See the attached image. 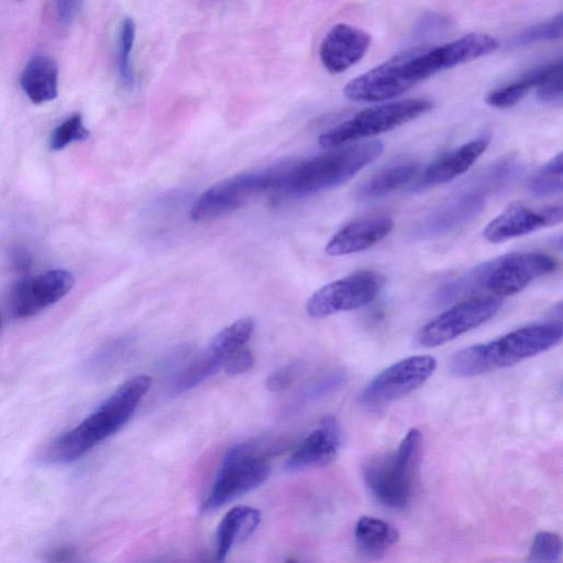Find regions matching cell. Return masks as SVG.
Segmentation results:
<instances>
[{"mask_svg": "<svg viewBox=\"0 0 563 563\" xmlns=\"http://www.w3.org/2000/svg\"><path fill=\"white\" fill-rule=\"evenodd\" d=\"M284 163L264 169L242 173L221 180L195 201L190 218L210 221L250 203L266 192L276 195L283 177Z\"/></svg>", "mask_w": 563, "mask_h": 563, "instance_id": "cell-6", "label": "cell"}, {"mask_svg": "<svg viewBox=\"0 0 563 563\" xmlns=\"http://www.w3.org/2000/svg\"><path fill=\"white\" fill-rule=\"evenodd\" d=\"M0 325H1V320H0Z\"/></svg>", "mask_w": 563, "mask_h": 563, "instance_id": "cell-41", "label": "cell"}, {"mask_svg": "<svg viewBox=\"0 0 563 563\" xmlns=\"http://www.w3.org/2000/svg\"><path fill=\"white\" fill-rule=\"evenodd\" d=\"M10 261L12 267L20 274H27L31 265L32 258L27 250L22 246H15L10 252Z\"/></svg>", "mask_w": 563, "mask_h": 563, "instance_id": "cell-38", "label": "cell"}, {"mask_svg": "<svg viewBox=\"0 0 563 563\" xmlns=\"http://www.w3.org/2000/svg\"><path fill=\"white\" fill-rule=\"evenodd\" d=\"M89 136L88 129L84 125L82 117L75 113L62 122L51 134L49 147L60 151L73 142L84 141Z\"/></svg>", "mask_w": 563, "mask_h": 563, "instance_id": "cell-32", "label": "cell"}, {"mask_svg": "<svg viewBox=\"0 0 563 563\" xmlns=\"http://www.w3.org/2000/svg\"><path fill=\"white\" fill-rule=\"evenodd\" d=\"M20 85L35 104L52 101L58 93V65L45 54L34 55L25 65Z\"/></svg>", "mask_w": 563, "mask_h": 563, "instance_id": "cell-20", "label": "cell"}, {"mask_svg": "<svg viewBox=\"0 0 563 563\" xmlns=\"http://www.w3.org/2000/svg\"><path fill=\"white\" fill-rule=\"evenodd\" d=\"M433 103L424 98L401 99L366 108L319 136L323 148L393 130L430 111Z\"/></svg>", "mask_w": 563, "mask_h": 563, "instance_id": "cell-7", "label": "cell"}, {"mask_svg": "<svg viewBox=\"0 0 563 563\" xmlns=\"http://www.w3.org/2000/svg\"><path fill=\"white\" fill-rule=\"evenodd\" d=\"M135 38L134 21L126 16L123 19L118 36V73L121 81L130 87L133 81V70L131 65V52Z\"/></svg>", "mask_w": 563, "mask_h": 563, "instance_id": "cell-30", "label": "cell"}, {"mask_svg": "<svg viewBox=\"0 0 563 563\" xmlns=\"http://www.w3.org/2000/svg\"><path fill=\"white\" fill-rule=\"evenodd\" d=\"M486 197L465 188L440 202L416 224L413 234L420 239L445 235L476 218L485 208Z\"/></svg>", "mask_w": 563, "mask_h": 563, "instance_id": "cell-14", "label": "cell"}, {"mask_svg": "<svg viewBox=\"0 0 563 563\" xmlns=\"http://www.w3.org/2000/svg\"><path fill=\"white\" fill-rule=\"evenodd\" d=\"M74 277L66 269L47 271L35 277L19 280L9 295V310L13 318H29L62 299L74 286Z\"/></svg>", "mask_w": 563, "mask_h": 563, "instance_id": "cell-13", "label": "cell"}, {"mask_svg": "<svg viewBox=\"0 0 563 563\" xmlns=\"http://www.w3.org/2000/svg\"><path fill=\"white\" fill-rule=\"evenodd\" d=\"M261 522L258 509L236 506L221 519L216 533V560L223 563L233 544L246 540Z\"/></svg>", "mask_w": 563, "mask_h": 563, "instance_id": "cell-21", "label": "cell"}, {"mask_svg": "<svg viewBox=\"0 0 563 563\" xmlns=\"http://www.w3.org/2000/svg\"><path fill=\"white\" fill-rule=\"evenodd\" d=\"M222 365V358L207 349L176 374L172 390L180 394L191 389L217 373Z\"/></svg>", "mask_w": 563, "mask_h": 563, "instance_id": "cell-26", "label": "cell"}, {"mask_svg": "<svg viewBox=\"0 0 563 563\" xmlns=\"http://www.w3.org/2000/svg\"><path fill=\"white\" fill-rule=\"evenodd\" d=\"M562 153H558L530 177L527 188L536 197H550L562 192Z\"/></svg>", "mask_w": 563, "mask_h": 563, "instance_id": "cell-28", "label": "cell"}, {"mask_svg": "<svg viewBox=\"0 0 563 563\" xmlns=\"http://www.w3.org/2000/svg\"><path fill=\"white\" fill-rule=\"evenodd\" d=\"M560 321L540 322L514 330L498 339L467 346L451 358V372L472 377L512 366L536 356L561 342Z\"/></svg>", "mask_w": 563, "mask_h": 563, "instance_id": "cell-4", "label": "cell"}, {"mask_svg": "<svg viewBox=\"0 0 563 563\" xmlns=\"http://www.w3.org/2000/svg\"><path fill=\"white\" fill-rule=\"evenodd\" d=\"M371 45V35L354 25L338 23L323 37L320 59L331 74H340L358 63Z\"/></svg>", "mask_w": 563, "mask_h": 563, "instance_id": "cell-16", "label": "cell"}, {"mask_svg": "<svg viewBox=\"0 0 563 563\" xmlns=\"http://www.w3.org/2000/svg\"><path fill=\"white\" fill-rule=\"evenodd\" d=\"M297 372L298 365L295 363L279 367L267 376L265 386L273 393L283 391L292 384Z\"/></svg>", "mask_w": 563, "mask_h": 563, "instance_id": "cell-36", "label": "cell"}, {"mask_svg": "<svg viewBox=\"0 0 563 563\" xmlns=\"http://www.w3.org/2000/svg\"><path fill=\"white\" fill-rule=\"evenodd\" d=\"M253 331V319L251 317H244L218 332L207 349L223 361L230 352L246 345Z\"/></svg>", "mask_w": 563, "mask_h": 563, "instance_id": "cell-27", "label": "cell"}, {"mask_svg": "<svg viewBox=\"0 0 563 563\" xmlns=\"http://www.w3.org/2000/svg\"><path fill=\"white\" fill-rule=\"evenodd\" d=\"M393 228V219L385 214L351 221L330 239L325 245V253L341 256L367 250L385 239Z\"/></svg>", "mask_w": 563, "mask_h": 563, "instance_id": "cell-18", "label": "cell"}, {"mask_svg": "<svg viewBox=\"0 0 563 563\" xmlns=\"http://www.w3.org/2000/svg\"><path fill=\"white\" fill-rule=\"evenodd\" d=\"M354 534L362 552L374 558L383 554L399 539L395 527L371 516H363L357 520Z\"/></svg>", "mask_w": 563, "mask_h": 563, "instance_id": "cell-23", "label": "cell"}, {"mask_svg": "<svg viewBox=\"0 0 563 563\" xmlns=\"http://www.w3.org/2000/svg\"><path fill=\"white\" fill-rule=\"evenodd\" d=\"M254 365V356L251 350L244 345L232 352H230L223 358L224 372L228 375H240L244 374L252 368Z\"/></svg>", "mask_w": 563, "mask_h": 563, "instance_id": "cell-34", "label": "cell"}, {"mask_svg": "<svg viewBox=\"0 0 563 563\" xmlns=\"http://www.w3.org/2000/svg\"><path fill=\"white\" fill-rule=\"evenodd\" d=\"M386 283L385 276L373 269L355 272L329 283L311 295L306 310L312 318L355 310L376 299Z\"/></svg>", "mask_w": 563, "mask_h": 563, "instance_id": "cell-10", "label": "cell"}, {"mask_svg": "<svg viewBox=\"0 0 563 563\" xmlns=\"http://www.w3.org/2000/svg\"><path fill=\"white\" fill-rule=\"evenodd\" d=\"M498 41L485 33H470L448 43L400 52L355 77L344 87L347 99L379 102L398 97L434 74L495 52Z\"/></svg>", "mask_w": 563, "mask_h": 563, "instance_id": "cell-1", "label": "cell"}, {"mask_svg": "<svg viewBox=\"0 0 563 563\" xmlns=\"http://www.w3.org/2000/svg\"><path fill=\"white\" fill-rule=\"evenodd\" d=\"M268 475L269 465L261 442L251 441L231 448L203 503V509L214 510L255 489L266 481Z\"/></svg>", "mask_w": 563, "mask_h": 563, "instance_id": "cell-8", "label": "cell"}, {"mask_svg": "<svg viewBox=\"0 0 563 563\" xmlns=\"http://www.w3.org/2000/svg\"><path fill=\"white\" fill-rule=\"evenodd\" d=\"M562 555V539L550 531L538 532L532 541L529 561L531 563H559Z\"/></svg>", "mask_w": 563, "mask_h": 563, "instance_id": "cell-31", "label": "cell"}, {"mask_svg": "<svg viewBox=\"0 0 563 563\" xmlns=\"http://www.w3.org/2000/svg\"><path fill=\"white\" fill-rule=\"evenodd\" d=\"M539 99L548 104L562 103V62L547 64L544 75L538 85Z\"/></svg>", "mask_w": 563, "mask_h": 563, "instance_id": "cell-33", "label": "cell"}, {"mask_svg": "<svg viewBox=\"0 0 563 563\" xmlns=\"http://www.w3.org/2000/svg\"><path fill=\"white\" fill-rule=\"evenodd\" d=\"M563 13L559 12L554 16L531 25L511 40L512 46H526L541 41L558 40L562 37Z\"/></svg>", "mask_w": 563, "mask_h": 563, "instance_id": "cell-29", "label": "cell"}, {"mask_svg": "<svg viewBox=\"0 0 563 563\" xmlns=\"http://www.w3.org/2000/svg\"><path fill=\"white\" fill-rule=\"evenodd\" d=\"M151 384L146 375L124 382L78 426L52 441L41 460L46 464H68L84 456L129 421Z\"/></svg>", "mask_w": 563, "mask_h": 563, "instance_id": "cell-2", "label": "cell"}, {"mask_svg": "<svg viewBox=\"0 0 563 563\" xmlns=\"http://www.w3.org/2000/svg\"><path fill=\"white\" fill-rule=\"evenodd\" d=\"M384 150L379 141L356 143L300 161L284 162L279 198H299L334 188L374 162Z\"/></svg>", "mask_w": 563, "mask_h": 563, "instance_id": "cell-3", "label": "cell"}, {"mask_svg": "<svg viewBox=\"0 0 563 563\" xmlns=\"http://www.w3.org/2000/svg\"><path fill=\"white\" fill-rule=\"evenodd\" d=\"M562 216L561 205L531 208L514 202L485 227L483 236L490 243L505 242L561 223Z\"/></svg>", "mask_w": 563, "mask_h": 563, "instance_id": "cell-15", "label": "cell"}, {"mask_svg": "<svg viewBox=\"0 0 563 563\" xmlns=\"http://www.w3.org/2000/svg\"><path fill=\"white\" fill-rule=\"evenodd\" d=\"M547 65L536 67L520 78L492 90L485 98L487 104L507 109L517 104L532 88L540 84Z\"/></svg>", "mask_w": 563, "mask_h": 563, "instance_id": "cell-25", "label": "cell"}, {"mask_svg": "<svg viewBox=\"0 0 563 563\" xmlns=\"http://www.w3.org/2000/svg\"><path fill=\"white\" fill-rule=\"evenodd\" d=\"M435 367L437 361L429 355L402 358L386 367L365 386L360 402L368 409L382 408L422 386Z\"/></svg>", "mask_w": 563, "mask_h": 563, "instance_id": "cell-11", "label": "cell"}, {"mask_svg": "<svg viewBox=\"0 0 563 563\" xmlns=\"http://www.w3.org/2000/svg\"><path fill=\"white\" fill-rule=\"evenodd\" d=\"M417 170L418 164L411 159L393 163L364 180L357 187L356 196L362 200L383 197L408 184Z\"/></svg>", "mask_w": 563, "mask_h": 563, "instance_id": "cell-22", "label": "cell"}, {"mask_svg": "<svg viewBox=\"0 0 563 563\" xmlns=\"http://www.w3.org/2000/svg\"><path fill=\"white\" fill-rule=\"evenodd\" d=\"M487 145L486 139L472 140L440 155L423 170L411 190H426L464 174L485 152Z\"/></svg>", "mask_w": 563, "mask_h": 563, "instance_id": "cell-19", "label": "cell"}, {"mask_svg": "<svg viewBox=\"0 0 563 563\" xmlns=\"http://www.w3.org/2000/svg\"><path fill=\"white\" fill-rule=\"evenodd\" d=\"M285 563H297L295 560L290 559V560H287Z\"/></svg>", "mask_w": 563, "mask_h": 563, "instance_id": "cell-40", "label": "cell"}, {"mask_svg": "<svg viewBox=\"0 0 563 563\" xmlns=\"http://www.w3.org/2000/svg\"><path fill=\"white\" fill-rule=\"evenodd\" d=\"M556 261L542 252H516L490 260L467 277L470 287L482 286L497 296H511L534 279L552 273Z\"/></svg>", "mask_w": 563, "mask_h": 563, "instance_id": "cell-9", "label": "cell"}, {"mask_svg": "<svg viewBox=\"0 0 563 563\" xmlns=\"http://www.w3.org/2000/svg\"><path fill=\"white\" fill-rule=\"evenodd\" d=\"M450 19L439 13H428L417 23L413 32L415 37L424 38L435 36L450 27Z\"/></svg>", "mask_w": 563, "mask_h": 563, "instance_id": "cell-35", "label": "cell"}, {"mask_svg": "<svg viewBox=\"0 0 563 563\" xmlns=\"http://www.w3.org/2000/svg\"><path fill=\"white\" fill-rule=\"evenodd\" d=\"M342 382V377L340 374H334L328 376L320 382L313 384L310 388H308L302 396V399H312L314 397L320 396L323 393H327L331 388L335 387V385Z\"/></svg>", "mask_w": 563, "mask_h": 563, "instance_id": "cell-37", "label": "cell"}, {"mask_svg": "<svg viewBox=\"0 0 563 563\" xmlns=\"http://www.w3.org/2000/svg\"><path fill=\"white\" fill-rule=\"evenodd\" d=\"M82 2L80 1H57L56 14L57 19L63 25H69L75 18L76 13L80 9Z\"/></svg>", "mask_w": 563, "mask_h": 563, "instance_id": "cell-39", "label": "cell"}, {"mask_svg": "<svg viewBox=\"0 0 563 563\" xmlns=\"http://www.w3.org/2000/svg\"><path fill=\"white\" fill-rule=\"evenodd\" d=\"M421 442L420 431L412 428L394 452L373 457L365 465V482L376 499L386 507L401 509L410 501Z\"/></svg>", "mask_w": 563, "mask_h": 563, "instance_id": "cell-5", "label": "cell"}, {"mask_svg": "<svg viewBox=\"0 0 563 563\" xmlns=\"http://www.w3.org/2000/svg\"><path fill=\"white\" fill-rule=\"evenodd\" d=\"M500 306V299L495 296H479L459 302L422 325L415 341L422 347L442 345L485 323Z\"/></svg>", "mask_w": 563, "mask_h": 563, "instance_id": "cell-12", "label": "cell"}, {"mask_svg": "<svg viewBox=\"0 0 563 563\" xmlns=\"http://www.w3.org/2000/svg\"><path fill=\"white\" fill-rule=\"evenodd\" d=\"M342 435L334 416H325L285 462L287 471H298L331 463L341 446Z\"/></svg>", "mask_w": 563, "mask_h": 563, "instance_id": "cell-17", "label": "cell"}, {"mask_svg": "<svg viewBox=\"0 0 563 563\" xmlns=\"http://www.w3.org/2000/svg\"><path fill=\"white\" fill-rule=\"evenodd\" d=\"M520 163L512 157L498 159L477 174L466 187L485 197L508 186L520 173Z\"/></svg>", "mask_w": 563, "mask_h": 563, "instance_id": "cell-24", "label": "cell"}]
</instances>
